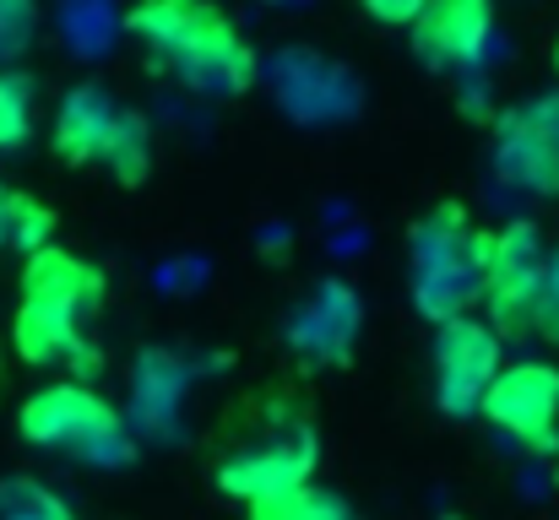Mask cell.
Here are the masks:
<instances>
[{
    "label": "cell",
    "mask_w": 559,
    "mask_h": 520,
    "mask_svg": "<svg viewBox=\"0 0 559 520\" xmlns=\"http://www.w3.org/2000/svg\"><path fill=\"white\" fill-rule=\"evenodd\" d=\"M120 27L147 49L153 71L180 76L195 93L239 98L255 82V49L217 0H136Z\"/></svg>",
    "instance_id": "obj_1"
},
{
    "label": "cell",
    "mask_w": 559,
    "mask_h": 520,
    "mask_svg": "<svg viewBox=\"0 0 559 520\" xmlns=\"http://www.w3.org/2000/svg\"><path fill=\"white\" fill-rule=\"evenodd\" d=\"M489 239L484 228L467 222L462 201H440L429 217L413 222L407 233V282H413V310L435 326L473 315L484 304V271H489Z\"/></svg>",
    "instance_id": "obj_2"
},
{
    "label": "cell",
    "mask_w": 559,
    "mask_h": 520,
    "mask_svg": "<svg viewBox=\"0 0 559 520\" xmlns=\"http://www.w3.org/2000/svg\"><path fill=\"white\" fill-rule=\"evenodd\" d=\"M16 428H22L27 445L60 450V456H76V461H93V467H126L131 461V434H126L120 412L93 385H76V379L33 390L16 412Z\"/></svg>",
    "instance_id": "obj_3"
},
{
    "label": "cell",
    "mask_w": 559,
    "mask_h": 520,
    "mask_svg": "<svg viewBox=\"0 0 559 520\" xmlns=\"http://www.w3.org/2000/svg\"><path fill=\"white\" fill-rule=\"evenodd\" d=\"M544 277H549V244L538 233V222H511L489 239V271H484V304H489V331L506 337H527L538 321V299H544Z\"/></svg>",
    "instance_id": "obj_4"
},
{
    "label": "cell",
    "mask_w": 559,
    "mask_h": 520,
    "mask_svg": "<svg viewBox=\"0 0 559 520\" xmlns=\"http://www.w3.org/2000/svg\"><path fill=\"white\" fill-rule=\"evenodd\" d=\"M478 412L511 445L549 456V450H559V368L555 363H538V358L500 368L495 385L484 390Z\"/></svg>",
    "instance_id": "obj_5"
},
{
    "label": "cell",
    "mask_w": 559,
    "mask_h": 520,
    "mask_svg": "<svg viewBox=\"0 0 559 520\" xmlns=\"http://www.w3.org/2000/svg\"><path fill=\"white\" fill-rule=\"evenodd\" d=\"M316 472V434L310 423H277L266 439L234 450L228 461H217V488L228 499H245V505H266V499H283L294 488H305Z\"/></svg>",
    "instance_id": "obj_6"
},
{
    "label": "cell",
    "mask_w": 559,
    "mask_h": 520,
    "mask_svg": "<svg viewBox=\"0 0 559 520\" xmlns=\"http://www.w3.org/2000/svg\"><path fill=\"white\" fill-rule=\"evenodd\" d=\"M495 173L522 195H559V93L527 98L495 120Z\"/></svg>",
    "instance_id": "obj_7"
},
{
    "label": "cell",
    "mask_w": 559,
    "mask_h": 520,
    "mask_svg": "<svg viewBox=\"0 0 559 520\" xmlns=\"http://www.w3.org/2000/svg\"><path fill=\"white\" fill-rule=\"evenodd\" d=\"M500 337L489 331V321H445L435 326V401L445 418H467L478 412L484 390L500 374Z\"/></svg>",
    "instance_id": "obj_8"
},
{
    "label": "cell",
    "mask_w": 559,
    "mask_h": 520,
    "mask_svg": "<svg viewBox=\"0 0 559 520\" xmlns=\"http://www.w3.org/2000/svg\"><path fill=\"white\" fill-rule=\"evenodd\" d=\"M495 49V0H429L413 16V55L435 71H473Z\"/></svg>",
    "instance_id": "obj_9"
},
{
    "label": "cell",
    "mask_w": 559,
    "mask_h": 520,
    "mask_svg": "<svg viewBox=\"0 0 559 520\" xmlns=\"http://www.w3.org/2000/svg\"><path fill=\"white\" fill-rule=\"evenodd\" d=\"M109 282L93 261L60 250V244H44L22 261V277H16V304H44V310H60L71 321H93L98 304H104Z\"/></svg>",
    "instance_id": "obj_10"
},
{
    "label": "cell",
    "mask_w": 559,
    "mask_h": 520,
    "mask_svg": "<svg viewBox=\"0 0 559 520\" xmlns=\"http://www.w3.org/2000/svg\"><path fill=\"white\" fill-rule=\"evenodd\" d=\"M359 326H365V304L348 282H321L288 321V347L305 358V363H348V352L359 342Z\"/></svg>",
    "instance_id": "obj_11"
},
{
    "label": "cell",
    "mask_w": 559,
    "mask_h": 520,
    "mask_svg": "<svg viewBox=\"0 0 559 520\" xmlns=\"http://www.w3.org/2000/svg\"><path fill=\"white\" fill-rule=\"evenodd\" d=\"M11 347L22 363H71V368H98V352L82 337V321L60 315V310H44V304H16L11 315Z\"/></svg>",
    "instance_id": "obj_12"
},
{
    "label": "cell",
    "mask_w": 559,
    "mask_h": 520,
    "mask_svg": "<svg viewBox=\"0 0 559 520\" xmlns=\"http://www.w3.org/2000/svg\"><path fill=\"white\" fill-rule=\"evenodd\" d=\"M120 104L98 87H71L55 109V158L71 164V169H93L104 158V142H109V125H115Z\"/></svg>",
    "instance_id": "obj_13"
},
{
    "label": "cell",
    "mask_w": 559,
    "mask_h": 520,
    "mask_svg": "<svg viewBox=\"0 0 559 520\" xmlns=\"http://www.w3.org/2000/svg\"><path fill=\"white\" fill-rule=\"evenodd\" d=\"M186 379L190 368L175 352H142L136 363V423L147 434H169L175 418H180V401H186Z\"/></svg>",
    "instance_id": "obj_14"
},
{
    "label": "cell",
    "mask_w": 559,
    "mask_h": 520,
    "mask_svg": "<svg viewBox=\"0 0 559 520\" xmlns=\"http://www.w3.org/2000/svg\"><path fill=\"white\" fill-rule=\"evenodd\" d=\"M98 169H109L120 184H142V179H147V169H153V131H147V114H136V109H120V114H115Z\"/></svg>",
    "instance_id": "obj_15"
},
{
    "label": "cell",
    "mask_w": 559,
    "mask_h": 520,
    "mask_svg": "<svg viewBox=\"0 0 559 520\" xmlns=\"http://www.w3.org/2000/svg\"><path fill=\"white\" fill-rule=\"evenodd\" d=\"M250 520H359L348 510V499H337L332 488H294L283 499H266V505H250Z\"/></svg>",
    "instance_id": "obj_16"
},
{
    "label": "cell",
    "mask_w": 559,
    "mask_h": 520,
    "mask_svg": "<svg viewBox=\"0 0 559 520\" xmlns=\"http://www.w3.org/2000/svg\"><path fill=\"white\" fill-rule=\"evenodd\" d=\"M49 239H55V211H49L38 195L11 190V201H5V244L22 250V255H33V250H44Z\"/></svg>",
    "instance_id": "obj_17"
},
{
    "label": "cell",
    "mask_w": 559,
    "mask_h": 520,
    "mask_svg": "<svg viewBox=\"0 0 559 520\" xmlns=\"http://www.w3.org/2000/svg\"><path fill=\"white\" fill-rule=\"evenodd\" d=\"M0 520H76V516H71V505L55 488H44L33 477H11V483H0Z\"/></svg>",
    "instance_id": "obj_18"
},
{
    "label": "cell",
    "mask_w": 559,
    "mask_h": 520,
    "mask_svg": "<svg viewBox=\"0 0 559 520\" xmlns=\"http://www.w3.org/2000/svg\"><path fill=\"white\" fill-rule=\"evenodd\" d=\"M33 131V82L16 71H0V153L22 147Z\"/></svg>",
    "instance_id": "obj_19"
},
{
    "label": "cell",
    "mask_w": 559,
    "mask_h": 520,
    "mask_svg": "<svg viewBox=\"0 0 559 520\" xmlns=\"http://www.w3.org/2000/svg\"><path fill=\"white\" fill-rule=\"evenodd\" d=\"M33 27H38V0H0V65L33 44Z\"/></svg>",
    "instance_id": "obj_20"
},
{
    "label": "cell",
    "mask_w": 559,
    "mask_h": 520,
    "mask_svg": "<svg viewBox=\"0 0 559 520\" xmlns=\"http://www.w3.org/2000/svg\"><path fill=\"white\" fill-rule=\"evenodd\" d=\"M533 337L559 347V250L549 255V277H544V299H538V321H533Z\"/></svg>",
    "instance_id": "obj_21"
},
{
    "label": "cell",
    "mask_w": 559,
    "mask_h": 520,
    "mask_svg": "<svg viewBox=\"0 0 559 520\" xmlns=\"http://www.w3.org/2000/svg\"><path fill=\"white\" fill-rule=\"evenodd\" d=\"M429 0H365V11H370L374 22H391V27H413V16L424 11Z\"/></svg>",
    "instance_id": "obj_22"
},
{
    "label": "cell",
    "mask_w": 559,
    "mask_h": 520,
    "mask_svg": "<svg viewBox=\"0 0 559 520\" xmlns=\"http://www.w3.org/2000/svg\"><path fill=\"white\" fill-rule=\"evenodd\" d=\"M5 201H11V190L0 184V244H5Z\"/></svg>",
    "instance_id": "obj_23"
},
{
    "label": "cell",
    "mask_w": 559,
    "mask_h": 520,
    "mask_svg": "<svg viewBox=\"0 0 559 520\" xmlns=\"http://www.w3.org/2000/svg\"><path fill=\"white\" fill-rule=\"evenodd\" d=\"M555 71H559V44H555Z\"/></svg>",
    "instance_id": "obj_24"
},
{
    "label": "cell",
    "mask_w": 559,
    "mask_h": 520,
    "mask_svg": "<svg viewBox=\"0 0 559 520\" xmlns=\"http://www.w3.org/2000/svg\"><path fill=\"white\" fill-rule=\"evenodd\" d=\"M445 520H462V516H445Z\"/></svg>",
    "instance_id": "obj_25"
}]
</instances>
